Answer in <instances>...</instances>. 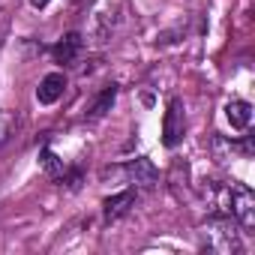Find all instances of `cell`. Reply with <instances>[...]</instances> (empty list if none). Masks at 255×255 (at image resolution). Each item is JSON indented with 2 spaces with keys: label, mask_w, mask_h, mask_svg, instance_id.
Wrapping results in <instances>:
<instances>
[{
  "label": "cell",
  "mask_w": 255,
  "mask_h": 255,
  "mask_svg": "<svg viewBox=\"0 0 255 255\" xmlns=\"http://www.w3.org/2000/svg\"><path fill=\"white\" fill-rule=\"evenodd\" d=\"M30 6H36V9H42V6H48V0H30Z\"/></svg>",
  "instance_id": "7c38bea8"
},
{
  "label": "cell",
  "mask_w": 255,
  "mask_h": 255,
  "mask_svg": "<svg viewBox=\"0 0 255 255\" xmlns=\"http://www.w3.org/2000/svg\"><path fill=\"white\" fill-rule=\"evenodd\" d=\"M117 12H120V6H114V12H108V9L96 12V18H93V36H96V42H108L111 39V33L117 27V18H120Z\"/></svg>",
  "instance_id": "9c48e42d"
},
{
  "label": "cell",
  "mask_w": 255,
  "mask_h": 255,
  "mask_svg": "<svg viewBox=\"0 0 255 255\" xmlns=\"http://www.w3.org/2000/svg\"><path fill=\"white\" fill-rule=\"evenodd\" d=\"M183 132H186V114H183V102L174 96L165 108V117H162V144L177 147L183 141Z\"/></svg>",
  "instance_id": "3957f363"
},
{
  "label": "cell",
  "mask_w": 255,
  "mask_h": 255,
  "mask_svg": "<svg viewBox=\"0 0 255 255\" xmlns=\"http://www.w3.org/2000/svg\"><path fill=\"white\" fill-rule=\"evenodd\" d=\"M135 204V192L132 189H126V192H117V195H111V198H105V219L108 222H114V219H120L123 213H129V207Z\"/></svg>",
  "instance_id": "8992f818"
},
{
  "label": "cell",
  "mask_w": 255,
  "mask_h": 255,
  "mask_svg": "<svg viewBox=\"0 0 255 255\" xmlns=\"http://www.w3.org/2000/svg\"><path fill=\"white\" fill-rule=\"evenodd\" d=\"M204 246L210 252H219V255H231V252H240V231H237V222L231 216H216V219H207L204 222Z\"/></svg>",
  "instance_id": "7a4b0ae2"
},
{
  "label": "cell",
  "mask_w": 255,
  "mask_h": 255,
  "mask_svg": "<svg viewBox=\"0 0 255 255\" xmlns=\"http://www.w3.org/2000/svg\"><path fill=\"white\" fill-rule=\"evenodd\" d=\"M84 48V39H81V33H66L57 45H54V60L57 63H72L75 57H78V51Z\"/></svg>",
  "instance_id": "52a82bcc"
},
{
  "label": "cell",
  "mask_w": 255,
  "mask_h": 255,
  "mask_svg": "<svg viewBox=\"0 0 255 255\" xmlns=\"http://www.w3.org/2000/svg\"><path fill=\"white\" fill-rule=\"evenodd\" d=\"M114 99H117V84H108L96 99H93V105H90V111H87V117L90 120H99V117H105L108 111H111V105H114Z\"/></svg>",
  "instance_id": "30bf717a"
},
{
  "label": "cell",
  "mask_w": 255,
  "mask_h": 255,
  "mask_svg": "<svg viewBox=\"0 0 255 255\" xmlns=\"http://www.w3.org/2000/svg\"><path fill=\"white\" fill-rule=\"evenodd\" d=\"M126 177H129V183L135 189H150L159 180V174H156V168H153V162L147 156H138V159H132L126 165Z\"/></svg>",
  "instance_id": "277c9868"
},
{
  "label": "cell",
  "mask_w": 255,
  "mask_h": 255,
  "mask_svg": "<svg viewBox=\"0 0 255 255\" xmlns=\"http://www.w3.org/2000/svg\"><path fill=\"white\" fill-rule=\"evenodd\" d=\"M213 204L222 216H231L240 228H252L255 225V195L249 186L231 180V183H219L213 186Z\"/></svg>",
  "instance_id": "6da1fadb"
},
{
  "label": "cell",
  "mask_w": 255,
  "mask_h": 255,
  "mask_svg": "<svg viewBox=\"0 0 255 255\" xmlns=\"http://www.w3.org/2000/svg\"><path fill=\"white\" fill-rule=\"evenodd\" d=\"M225 117L231 123V129H246V126L252 123V105L246 99H231L225 105Z\"/></svg>",
  "instance_id": "ba28073f"
},
{
  "label": "cell",
  "mask_w": 255,
  "mask_h": 255,
  "mask_svg": "<svg viewBox=\"0 0 255 255\" xmlns=\"http://www.w3.org/2000/svg\"><path fill=\"white\" fill-rule=\"evenodd\" d=\"M63 90H66L63 72H48V75L39 81V87H36V99H39L42 105H54V102L63 96Z\"/></svg>",
  "instance_id": "5b68a950"
},
{
  "label": "cell",
  "mask_w": 255,
  "mask_h": 255,
  "mask_svg": "<svg viewBox=\"0 0 255 255\" xmlns=\"http://www.w3.org/2000/svg\"><path fill=\"white\" fill-rule=\"evenodd\" d=\"M42 168H45L48 174H54V177H63V174H66V165H63V162L48 150V147L42 150Z\"/></svg>",
  "instance_id": "8fae6325"
}]
</instances>
